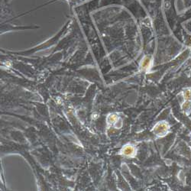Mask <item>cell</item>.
I'll use <instances>...</instances> for the list:
<instances>
[{
    "instance_id": "obj_1",
    "label": "cell",
    "mask_w": 191,
    "mask_h": 191,
    "mask_svg": "<svg viewBox=\"0 0 191 191\" xmlns=\"http://www.w3.org/2000/svg\"><path fill=\"white\" fill-rule=\"evenodd\" d=\"M155 130L157 132V133H158L160 135H161V134L163 135V134H164V133L167 132V130H168V125H166V124H159V125H157Z\"/></svg>"
},
{
    "instance_id": "obj_3",
    "label": "cell",
    "mask_w": 191,
    "mask_h": 191,
    "mask_svg": "<svg viewBox=\"0 0 191 191\" xmlns=\"http://www.w3.org/2000/svg\"><path fill=\"white\" fill-rule=\"evenodd\" d=\"M184 100H190L191 101V89H187L184 92Z\"/></svg>"
},
{
    "instance_id": "obj_2",
    "label": "cell",
    "mask_w": 191,
    "mask_h": 191,
    "mask_svg": "<svg viewBox=\"0 0 191 191\" xmlns=\"http://www.w3.org/2000/svg\"><path fill=\"white\" fill-rule=\"evenodd\" d=\"M191 108V101L190 100H185L184 103L182 104V109L184 112H187Z\"/></svg>"
},
{
    "instance_id": "obj_4",
    "label": "cell",
    "mask_w": 191,
    "mask_h": 191,
    "mask_svg": "<svg viewBox=\"0 0 191 191\" xmlns=\"http://www.w3.org/2000/svg\"><path fill=\"white\" fill-rule=\"evenodd\" d=\"M134 152V148L132 146H126L123 149V153L125 155H131Z\"/></svg>"
}]
</instances>
